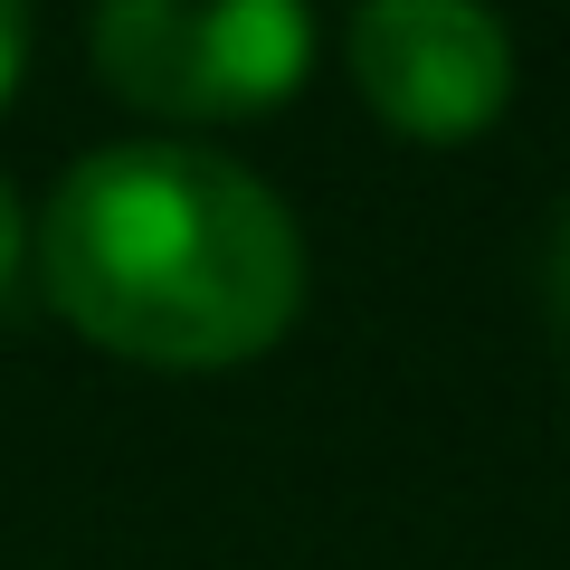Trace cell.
<instances>
[{
    "label": "cell",
    "instance_id": "obj_1",
    "mask_svg": "<svg viewBox=\"0 0 570 570\" xmlns=\"http://www.w3.org/2000/svg\"><path fill=\"white\" fill-rule=\"evenodd\" d=\"M48 305L86 343L163 371L266 352L305 305V238L285 200L200 142H105L39 219Z\"/></svg>",
    "mask_w": 570,
    "mask_h": 570
},
{
    "label": "cell",
    "instance_id": "obj_2",
    "mask_svg": "<svg viewBox=\"0 0 570 570\" xmlns=\"http://www.w3.org/2000/svg\"><path fill=\"white\" fill-rule=\"evenodd\" d=\"M314 20L295 0H115L96 10V67L163 115H257L295 96Z\"/></svg>",
    "mask_w": 570,
    "mask_h": 570
},
{
    "label": "cell",
    "instance_id": "obj_3",
    "mask_svg": "<svg viewBox=\"0 0 570 570\" xmlns=\"http://www.w3.org/2000/svg\"><path fill=\"white\" fill-rule=\"evenodd\" d=\"M352 77L371 115H390L400 134L456 142L504 115L513 39L494 10H466V0H371L352 20Z\"/></svg>",
    "mask_w": 570,
    "mask_h": 570
},
{
    "label": "cell",
    "instance_id": "obj_4",
    "mask_svg": "<svg viewBox=\"0 0 570 570\" xmlns=\"http://www.w3.org/2000/svg\"><path fill=\"white\" fill-rule=\"evenodd\" d=\"M542 295H551V333H561V352H570V209H561V228H551V276H542Z\"/></svg>",
    "mask_w": 570,
    "mask_h": 570
},
{
    "label": "cell",
    "instance_id": "obj_5",
    "mask_svg": "<svg viewBox=\"0 0 570 570\" xmlns=\"http://www.w3.org/2000/svg\"><path fill=\"white\" fill-rule=\"evenodd\" d=\"M20 247H29V219H20V190L0 181V285H10V266H20Z\"/></svg>",
    "mask_w": 570,
    "mask_h": 570
},
{
    "label": "cell",
    "instance_id": "obj_6",
    "mask_svg": "<svg viewBox=\"0 0 570 570\" xmlns=\"http://www.w3.org/2000/svg\"><path fill=\"white\" fill-rule=\"evenodd\" d=\"M20 58H29V20H20V10H0V96L20 86Z\"/></svg>",
    "mask_w": 570,
    "mask_h": 570
}]
</instances>
